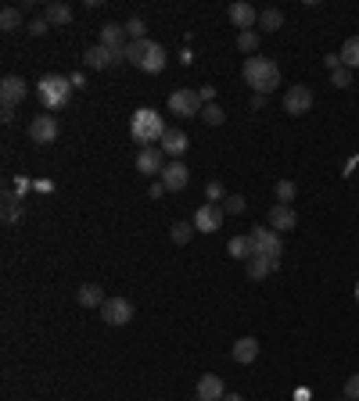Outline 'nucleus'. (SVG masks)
Returning a JSON list of instances; mask_svg holds the SVG:
<instances>
[{
  "instance_id": "nucleus-1",
  "label": "nucleus",
  "mask_w": 359,
  "mask_h": 401,
  "mask_svg": "<svg viewBox=\"0 0 359 401\" xmlns=\"http://www.w3.org/2000/svg\"><path fill=\"white\" fill-rule=\"evenodd\" d=\"M244 83L248 86H252L255 93H266V97H270V93L280 86V69H277V61H270V58H244Z\"/></svg>"
},
{
  "instance_id": "nucleus-2",
  "label": "nucleus",
  "mask_w": 359,
  "mask_h": 401,
  "mask_svg": "<svg viewBox=\"0 0 359 401\" xmlns=\"http://www.w3.org/2000/svg\"><path fill=\"white\" fill-rule=\"evenodd\" d=\"M130 133L137 143H144V147H159L162 136H165V122L154 108H137V115L130 122Z\"/></svg>"
},
{
  "instance_id": "nucleus-3",
  "label": "nucleus",
  "mask_w": 359,
  "mask_h": 401,
  "mask_svg": "<svg viewBox=\"0 0 359 401\" xmlns=\"http://www.w3.org/2000/svg\"><path fill=\"white\" fill-rule=\"evenodd\" d=\"M72 90H76V86H72L69 75H43L40 83H36V97H40V104L54 115V111H61V108L72 101Z\"/></svg>"
},
{
  "instance_id": "nucleus-4",
  "label": "nucleus",
  "mask_w": 359,
  "mask_h": 401,
  "mask_svg": "<svg viewBox=\"0 0 359 401\" xmlns=\"http://www.w3.org/2000/svg\"><path fill=\"white\" fill-rule=\"evenodd\" d=\"M248 240H252V258H266V262L280 265V254H284V240H280V233H273L270 226H252Z\"/></svg>"
},
{
  "instance_id": "nucleus-5",
  "label": "nucleus",
  "mask_w": 359,
  "mask_h": 401,
  "mask_svg": "<svg viewBox=\"0 0 359 401\" xmlns=\"http://www.w3.org/2000/svg\"><path fill=\"white\" fill-rule=\"evenodd\" d=\"M169 111H173L176 119H194L205 111V101H201L198 90H173L169 93Z\"/></svg>"
},
{
  "instance_id": "nucleus-6",
  "label": "nucleus",
  "mask_w": 359,
  "mask_h": 401,
  "mask_svg": "<svg viewBox=\"0 0 359 401\" xmlns=\"http://www.w3.org/2000/svg\"><path fill=\"white\" fill-rule=\"evenodd\" d=\"M101 319H104L108 326H126L130 319H133V301H126V297H108L101 304Z\"/></svg>"
},
{
  "instance_id": "nucleus-7",
  "label": "nucleus",
  "mask_w": 359,
  "mask_h": 401,
  "mask_svg": "<svg viewBox=\"0 0 359 401\" xmlns=\"http://www.w3.org/2000/svg\"><path fill=\"white\" fill-rule=\"evenodd\" d=\"M223 204H201L198 212H194V230L198 233H216V230H223Z\"/></svg>"
},
{
  "instance_id": "nucleus-8",
  "label": "nucleus",
  "mask_w": 359,
  "mask_h": 401,
  "mask_svg": "<svg viewBox=\"0 0 359 401\" xmlns=\"http://www.w3.org/2000/svg\"><path fill=\"white\" fill-rule=\"evenodd\" d=\"M61 133V122L47 111V115H36L33 122H29V136H33V143H54Z\"/></svg>"
},
{
  "instance_id": "nucleus-9",
  "label": "nucleus",
  "mask_w": 359,
  "mask_h": 401,
  "mask_svg": "<svg viewBox=\"0 0 359 401\" xmlns=\"http://www.w3.org/2000/svg\"><path fill=\"white\" fill-rule=\"evenodd\" d=\"M25 93H29V86H25L22 75H4V79H0V104H4V108L14 111V104L25 101Z\"/></svg>"
},
{
  "instance_id": "nucleus-10",
  "label": "nucleus",
  "mask_w": 359,
  "mask_h": 401,
  "mask_svg": "<svg viewBox=\"0 0 359 401\" xmlns=\"http://www.w3.org/2000/svg\"><path fill=\"white\" fill-rule=\"evenodd\" d=\"M280 104H284L288 115H309V108H313V90L309 86H291Z\"/></svg>"
},
{
  "instance_id": "nucleus-11",
  "label": "nucleus",
  "mask_w": 359,
  "mask_h": 401,
  "mask_svg": "<svg viewBox=\"0 0 359 401\" xmlns=\"http://www.w3.org/2000/svg\"><path fill=\"white\" fill-rule=\"evenodd\" d=\"M187 183H191V169H187L183 162H169L162 169V186L169 190V194H180V190H187Z\"/></svg>"
},
{
  "instance_id": "nucleus-12",
  "label": "nucleus",
  "mask_w": 359,
  "mask_h": 401,
  "mask_svg": "<svg viewBox=\"0 0 359 401\" xmlns=\"http://www.w3.org/2000/svg\"><path fill=\"white\" fill-rule=\"evenodd\" d=\"M165 165L169 162H165L162 147H140V154H137V172L140 175H162Z\"/></svg>"
},
{
  "instance_id": "nucleus-13",
  "label": "nucleus",
  "mask_w": 359,
  "mask_h": 401,
  "mask_svg": "<svg viewBox=\"0 0 359 401\" xmlns=\"http://www.w3.org/2000/svg\"><path fill=\"white\" fill-rule=\"evenodd\" d=\"M119 61H126V54L122 51H108V47H90V51L83 54V65L86 69H112V65H119Z\"/></svg>"
},
{
  "instance_id": "nucleus-14",
  "label": "nucleus",
  "mask_w": 359,
  "mask_h": 401,
  "mask_svg": "<svg viewBox=\"0 0 359 401\" xmlns=\"http://www.w3.org/2000/svg\"><path fill=\"white\" fill-rule=\"evenodd\" d=\"M162 154L165 158H173V162H180V158L187 154V147H191V140H187V133L183 130H165V136H162Z\"/></svg>"
},
{
  "instance_id": "nucleus-15",
  "label": "nucleus",
  "mask_w": 359,
  "mask_h": 401,
  "mask_svg": "<svg viewBox=\"0 0 359 401\" xmlns=\"http://www.w3.org/2000/svg\"><path fill=\"white\" fill-rule=\"evenodd\" d=\"M227 391H223V380L216 376V373H205L198 380V387H194V401H223Z\"/></svg>"
},
{
  "instance_id": "nucleus-16",
  "label": "nucleus",
  "mask_w": 359,
  "mask_h": 401,
  "mask_svg": "<svg viewBox=\"0 0 359 401\" xmlns=\"http://www.w3.org/2000/svg\"><path fill=\"white\" fill-rule=\"evenodd\" d=\"M294 226H299V215H294L291 204H273L270 208V230L273 233H288Z\"/></svg>"
},
{
  "instance_id": "nucleus-17",
  "label": "nucleus",
  "mask_w": 359,
  "mask_h": 401,
  "mask_svg": "<svg viewBox=\"0 0 359 401\" xmlns=\"http://www.w3.org/2000/svg\"><path fill=\"white\" fill-rule=\"evenodd\" d=\"M227 19H230L233 25H238L241 33H248V29H252V25L259 22V11H255L252 4H244V0H238V4H230V8H227Z\"/></svg>"
},
{
  "instance_id": "nucleus-18",
  "label": "nucleus",
  "mask_w": 359,
  "mask_h": 401,
  "mask_svg": "<svg viewBox=\"0 0 359 401\" xmlns=\"http://www.w3.org/2000/svg\"><path fill=\"white\" fill-rule=\"evenodd\" d=\"M101 47H108V51H122L126 54V25H119V22H104L101 25Z\"/></svg>"
},
{
  "instance_id": "nucleus-19",
  "label": "nucleus",
  "mask_w": 359,
  "mask_h": 401,
  "mask_svg": "<svg viewBox=\"0 0 359 401\" xmlns=\"http://www.w3.org/2000/svg\"><path fill=\"white\" fill-rule=\"evenodd\" d=\"M230 355H233V362H238V365H252L259 359V341H255V337H241V341H233Z\"/></svg>"
},
{
  "instance_id": "nucleus-20",
  "label": "nucleus",
  "mask_w": 359,
  "mask_h": 401,
  "mask_svg": "<svg viewBox=\"0 0 359 401\" xmlns=\"http://www.w3.org/2000/svg\"><path fill=\"white\" fill-rule=\"evenodd\" d=\"M137 69H140V72H148V75H159V72L165 69V51H162V47H159V43L151 40L148 54L140 58V65H137Z\"/></svg>"
},
{
  "instance_id": "nucleus-21",
  "label": "nucleus",
  "mask_w": 359,
  "mask_h": 401,
  "mask_svg": "<svg viewBox=\"0 0 359 401\" xmlns=\"http://www.w3.org/2000/svg\"><path fill=\"white\" fill-rule=\"evenodd\" d=\"M43 19H47V25H69L72 22V8L65 4V0H51V4L43 8Z\"/></svg>"
},
{
  "instance_id": "nucleus-22",
  "label": "nucleus",
  "mask_w": 359,
  "mask_h": 401,
  "mask_svg": "<svg viewBox=\"0 0 359 401\" xmlns=\"http://www.w3.org/2000/svg\"><path fill=\"white\" fill-rule=\"evenodd\" d=\"M76 297H80L83 308H101V304L108 301L104 297V287H97V283H83L80 291H76Z\"/></svg>"
},
{
  "instance_id": "nucleus-23",
  "label": "nucleus",
  "mask_w": 359,
  "mask_h": 401,
  "mask_svg": "<svg viewBox=\"0 0 359 401\" xmlns=\"http://www.w3.org/2000/svg\"><path fill=\"white\" fill-rule=\"evenodd\" d=\"M0 215H4V222H19V219H22V197L14 194V190H4V204H0Z\"/></svg>"
},
{
  "instance_id": "nucleus-24",
  "label": "nucleus",
  "mask_w": 359,
  "mask_h": 401,
  "mask_svg": "<svg viewBox=\"0 0 359 401\" xmlns=\"http://www.w3.org/2000/svg\"><path fill=\"white\" fill-rule=\"evenodd\" d=\"M341 65L359 69V36H349L345 43H341Z\"/></svg>"
},
{
  "instance_id": "nucleus-25",
  "label": "nucleus",
  "mask_w": 359,
  "mask_h": 401,
  "mask_svg": "<svg viewBox=\"0 0 359 401\" xmlns=\"http://www.w3.org/2000/svg\"><path fill=\"white\" fill-rule=\"evenodd\" d=\"M259 25L266 29V33H277V29L284 25V11H280V8H266V11H259Z\"/></svg>"
},
{
  "instance_id": "nucleus-26",
  "label": "nucleus",
  "mask_w": 359,
  "mask_h": 401,
  "mask_svg": "<svg viewBox=\"0 0 359 401\" xmlns=\"http://www.w3.org/2000/svg\"><path fill=\"white\" fill-rule=\"evenodd\" d=\"M0 29H4V33H19L22 29V8H4L0 11Z\"/></svg>"
},
{
  "instance_id": "nucleus-27",
  "label": "nucleus",
  "mask_w": 359,
  "mask_h": 401,
  "mask_svg": "<svg viewBox=\"0 0 359 401\" xmlns=\"http://www.w3.org/2000/svg\"><path fill=\"white\" fill-rule=\"evenodd\" d=\"M273 269H277V262H266V258H248V280H266Z\"/></svg>"
},
{
  "instance_id": "nucleus-28",
  "label": "nucleus",
  "mask_w": 359,
  "mask_h": 401,
  "mask_svg": "<svg viewBox=\"0 0 359 401\" xmlns=\"http://www.w3.org/2000/svg\"><path fill=\"white\" fill-rule=\"evenodd\" d=\"M227 254H230V258H252V240H248V236H233L227 244Z\"/></svg>"
},
{
  "instance_id": "nucleus-29",
  "label": "nucleus",
  "mask_w": 359,
  "mask_h": 401,
  "mask_svg": "<svg viewBox=\"0 0 359 401\" xmlns=\"http://www.w3.org/2000/svg\"><path fill=\"white\" fill-rule=\"evenodd\" d=\"M238 51L248 54V58L259 51V33H255V29H248V33H238Z\"/></svg>"
},
{
  "instance_id": "nucleus-30",
  "label": "nucleus",
  "mask_w": 359,
  "mask_h": 401,
  "mask_svg": "<svg viewBox=\"0 0 359 401\" xmlns=\"http://www.w3.org/2000/svg\"><path fill=\"white\" fill-rule=\"evenodd\" d=\"M169 236H173V244H187V240L194 236V222H173V226H169Z\"/></svg>"
},
{
  "instance_id": "nucleus-31",
  "label": "nucleus",
  "mask_w": 359,
  "mask_h": 401,
  "mask_svg": "<svg viewBox=\"0 0 359 401\" xmlns=\"http://www.w3.org/2000/svg\"><path fill=\"white\" fill-rule=\"evenodd\" d=\"M273 194H277V204H291L294 194H299V186H294L291 180H280V183L273 186Z\"/></svg>"
},
{
  "instance_id": "nucleus-32",
  "label": "nucleus",
  "mask_w": 359,
  "mask_h": 401,
  "mask_svg": "<svg viewBox=\"0 0 359 401\" xmlns=\"http://www.w3.org/2000/svg\"><path fill=\"white\" fill-rule=\"evenodd\" d=\"M148 47H151V40H130V47H126V61H130V65H140V58L148 54Z\"/></svg>"
},
{
  "instance_id": "nucleus-33",
  "label": "nucleus",
  "mask_w": 359,
  "mask_h": 401,
  "mask_svg": "<svg viewBox=\"0 0 359 401\" xmlns=\"http://www.w3.org/2000/svg\"><path fill=\"white\" fill-rule=\"evenodd\" d=\"M331 86H338V90H349V86H352V69H345V65L334 69V72H331Z\"/></svg>"
},
{
  "instance_id": "nucleus-34",
  "label": "nucleus",
  "mask_w": 359,
  "mask_h": 401,
  "mask_svg": "<svg viewBox=\"0 0 359 401\" xmlns=\"http://www.w3.org/2000/svg\"><path fill=\"white\" fill-rule=\"evenodd\" d=\"M201 119H205L209 125H223V119H227V111H223L220 104H205V111H201Z\"/></svg>"
},
{
  "instance_id": "nucleus-35",
  "label": "nucleus",
  "mask_w": 359,
  "mask_h": 401,
  "mask_svg": "<svg viewBox=\"0 0 359 401\" xmlns=\"http://www.w3.org/2000/svg\"><path fill=\"white\" fill-rule=\"evenodd\" d=\"M244 208H248V204H244V197H241V194H230V197H223V212H227V215H241Z\"/></svg>"
},
{
  "instance_id": "nucleus-36",
  "label": "nucleus",
  "mask_w": 359,
  "mask_h": 401,
  "mask_svg": "<svg viewBox=\"0 0 359 401\" xmlns=\"http://www.w3.org/2000/svg\"><path fill=\"white\" fill-rule=\"evenodd\" d=\"M144 29H148V25H144V19H137V14H133V19L126 22V36H130V40H148V36H144Z\"/></svg>"
},
{
  "instance_id": "nucleus-37",
  "label": "nucleus",
  "mask_w": 359,
  "mask_h": 401,
  "mask_svg": "<svg viewBox=\"0 0 359 401\" xmlns=\"http://www.w3.org/2000/svg\"><path fill=\"white\" fill-rule=\"evenodd\" d=\"M25 29H29V36H43V33H47V29H51V25H47V19H33V22H29Z\"/></svg>"
},
{
  "instance_id": "nucleus-38",
  "label": "nucleus",
  "mask_w": 359,
  "mask_h": 401,
  "mask_svg": "<svg viewBox=\"0 0 359 401\" xmlns=\"http://www.w3.org/2000/svg\"><path fill=\"white\" fill-rule=\"evenodd\" d=\"M345 401H359V373L345 383Z\"/></svg>"
},
{
  "instance_id": "nucleus-39",
  "label": "nucleus",
  "mask_w": 359,
  "mask_h": 401,
  "mask_svg": "<svg viewBox=\"0 0 359 401\" xmlns=\"http://www.w3.org/2000/svg\"><path fill=\"white\" fill-rule=\"evenodd\" d=\"M205 194H209V204H220V197H223V186H220V183H209V186H205Z\"/></svg>"
},
{
  "instance_id": "nucleus-40",
  "label": "nucleus",
  "mask_w": 359,
  "mask_h": 401,
  "mask_svg": "<svg viewBox=\"0 0 359 401\" xmlns=\"http://www.w3.org/2000/svg\"><path fill=\"white\" fill-rule=\"evenodd\" d=\"M198 93H201V101L205 104H216V86H201Z\"/></svg>"
},
{
  "instance_id": "nucleus-41",
  "label": "nucleus",
  "mask_w": 359,
  "mask_h": 401,
  "mask_svg": "<svg viewBox=\"0 0 359 401\" xmlns=\"http://www.w3.org/2000/svg\"><path fill=\"white\" fill-rule=\"evenodd\" d=\"M323 65L331 69V72H334V69H341V54H327V58H323Z\"/></svg>"
},
{
  "instance_id": "nucleus-42",
  "label": "nucleus",
  "mask_w": 359,
  "mask_h": 401,
  "mask_svg": "<svg viewBox=\"0 0 359 401\" xmlns=\"http://www.w3.org/2000/svg\"><path fill=\"white\" fill-rule=\"evenodd\" d=\"M252 108H255V111L266 108V93H252Z\"/></svg>"
},
{
  "instance_id": "nucleus-43",
  "label": "nucleus",
  "mask_w": 359,
  "mask_h": 401,
  "mask_svg": "<svg viewBox=\"0 0 359 401\" xmlns=\"http://www.w3.org/2000/svg\"><path fill=\"white\" fill-rule=\"evenodd\" d=\"M69 79H72V86H76V90H83V86H86V75H83V72H76V75H69Z\"/></svg>"
},
{
  "instance_id": "nucleus-44",
  "label": "nucleus",
  "mask_w": 359,
  "mask_h": 401,
  "mask_svg": "<svg viewBox=\"0 0 359 401\" xmlns=\"http://www.w3.org/2000/svg\"><path fill=\"white\" fill-rule=\"evenodd\" d=\"M25 190H29V180H19V183H14V194H19V197L25 194Z\"/></svg>"
},
{
  "instance_id": "nucleus-45",
  "label": "nucleus",
  "mask_w": 359,
  "mask_h": 401,
  "mask_svg": "<svg viewBox=\"0 0 359 401\" xmlns=\"http://www.w3.org/2000/svg\"><path fill=\"white\" fill-rule=\"evenodd\" d=\"M223 401H244V398H241V394H227Z\"/></svg>"
},
{
  "instance_id": "nucleus-46",
  "label": "nucleus",
  "mask_w": 359,
  "mask_h": 401,
  "mask_svg": "<svg viewBox=\"0 0 359 401\" xmlns=\"http://www.w3.org/2000/svg\"><path fill=\"white\" fill-rule=\"evenodd\" d=\"M356 301H359V283H356Z\"/></svg>"
}]
</instances>
